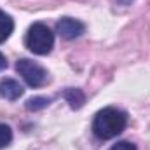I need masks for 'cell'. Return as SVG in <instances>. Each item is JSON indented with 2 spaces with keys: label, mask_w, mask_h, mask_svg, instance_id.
<instances>
[{
  "label": "cell",
  "mask_w": 150,
  "mask_h": 150,
  "mask_svg": "<svg viewBox=\"0 0 150 150\" xmlns=\"http://www.w3.org/2000/svg\"><path fill=\"white\" fill-rule=\"evenodd\" d=\"M127 126V113L117 107H105L93 119V134L100 140H112Z\"/></svg>",
  "instance_id": "1"
},
{
  "label": "cell",
  "mask_w": 150,
  "mask_h": 150,
  "mask_svg": "<svg viewBox=\"0 0 150 150\" xmlns=\"http://www.w3.org/2000/svg\"><path fill=\"white\" fill-rule=\"evenodd\" d=\"M63 98L70 103V107L74 110H79L84 103H86V94L80 91V89H75V87H68L63 91Z\"/></svg>",
  "instance_id": "6"
},
{
  "label": "cell",
  "mask_w": 150,
  "mask_h": 150,
  "mask_svg": "<svg viewBox=\"0 0 150 150\" xmlns=\"http://www.w3.org/2000/svg\"><path fill=\"white\" fill-rule=\"evenodd\" d=\"M110 150H136V145L131 143V142H119Z\"/></svg>",
  "instance_id": "10"
},
{
  "label": "cell",
  "mask_w": 150,
  "mask_h": 150,
  "mask_svg": "<svg viewBox=\"0 0 150 150\" xmlns=\"http://www.w3.org/2000/svg\"><path fill=\"white\" fill-rule=\"evenodd\" d=\"M52 101V98H45V96H35V98H30L26 101V108L28 110H40V108H45L49 103Z\"/></svg>",
  "instance_id": "8"
},
{
  "label": "cell",
  "mask_w": 150,
  "mask_h": 150,
  "mask_svg": "<svg viewBox=\"0 0 150 150\" xmlns=\"http://www.w3.org/2000/svg\"><path fill=\"white\" fill-rule=\"evenodd\" d=\"M14 32V19L0 9V44L5 42Z\"/></svg>",
  "instance_id": "7"
},
{
  "label": "cell",
  "mask_w": 150,
  "mask_h": 150,
  "mask_svg": "<svg viewBox=\"0 0 150 150\" xmlns=\"http://www.w3.org/2000/svg\"><path fill=\"white\" fill-rule=\"evenodd\" d=\"M25 89L23 86L14 80V79H2L0 80V98L9 100V101H16L23 96Z\"/></svg>",
  "instance_id": "5"
},
{
  "label": "cell",
  "mask_w": 150,
  "mask_h": 150,
  "mask_svg": "<svg viewBox=\"0 0 150 150\" xmlns=\"http://www.w3.org/2000/svg\"><path fill=\"white\" fill-rule=\"evenodd\" d=\"M4 68H7V58L0 52V70H4Z\"/></svg>",
  "instance_id": "11"
},
{
  "label": "cell",
  "mask_w": 150,
  "mask_h": 150,
  "mask_svg": "<svg viewBox=\"0 0 150 150\" xmlns=\"http://www.w3.org/2000/svg\"><path fill=\"white\" fill-rule=\"evenodd\" d=\"M11 142H12V129H11L7 124L0 122V149L9 147Z\"/></svg>",
  "instance_id": "9"
},
{
  "label": "cell",
  "mask_w": 150,
  "mask_h": 150,
  "mask_svg": "<svg viewBox=\"0 0 150 150\" xmlns=\"http://www.w3.org/2000/svg\"><path fill=\"white\" fill-rule=\"evenodd\" d=\"M25 45L33 54L45 56L54 47V33L51 32V28L47 25H44V23H33L28 28V32H26Z\"/></svg>",
  "instance_id": "2"
},
{
  "label": "cell",
  "mask_w": 150,
  "mask_h": 150,
  "mask_svg": "<svg viewBox=\"0 0 150 150\" xmlns=\"http://www.w3.org/2000/svg\"><path fill=\"white\" fill-rule=\"evenodd\" d=\"M16 70H18V74L23 77V80H25L30 87H42V86H45L47 80H49L47 70H45L42 65H38L37 61H32V59H28V58L18 59Z\"/></svg>",
  "instance_id": "3"
},
{
  "label": "cell",
  "mask_w": 150,
  "mask_h": 150,
  "mask_svg": "<svg viewBox=\"0 0 150 150\" xmlns=\"http://www.w3.org/2000/svg\"><path fill=\"white\" fill-rule=\"evenodd\" d=\"M86 32V25L74 18H61L56 23V33L65 40H74L79 38Z\"/></svg>",
  "instance_id": "4"
}]
</instances>
